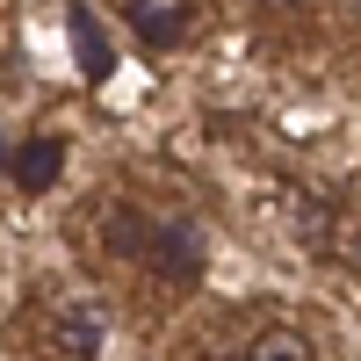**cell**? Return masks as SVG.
Returning <instances> with one entry per match:
<instances>
[{
    "instance_id": "6da1fadb",
    "label": "cell",
    "mask_w": 361,
    "mask_h": 361,
    "mask_svg": "<svg viewBox=\"0 0 361 361\" xmlns=\"http://www.w3.org/2000/svg\"><path fill=\"white\" fill-rule=\"evenodd\" d=\"M145 267H152L159 282H202V267H209V238H202V224H188V217L159 224L152 246H145Z\"/></svg>"
},
{
    "instance_id": "7a4b0ae2",
    "label": "cell",
    "mask_w": 361,
    "mask_h": 361,
    "mask_svg": "<svg viewBox=\"0 0 361 361\" xmlns=\"http://www.w3.org/2000/svg\"><path fill=\"white\" fill-rule=\"evenodd\" d=\"M123 15H130L145 51H173L188 37V22H195V0H123Z\"/></svg>"
},
{
    "instance_id": "3957f363",
    "label": "cell",
    "mask_w": 361,
    "mask_h": 361,
    "mask_svg": "<svg viewBox=\"0 0 361 361\" xmlns=\"http://www.w3.org/2000/svg\"><path fill=\"white\" fill-rule=\"evenodd\" d=\"M58 173H66V145H58V137H29V145H15V152H8V180H15L22 195L58 188Z\"/></svg>"
},
{
    "instance_id": "277c9868",
    "label": "cell",
    "mask_w": 361,
    "mask_h": 361,
    "mask_svg": "<svg viewBox=\"0 0 361 361\" xmlns=\"http://www.w3.org/2000/svg\"><path fill=\"white\" fill-rule=\"evenodd\" d=\"M102 340H109L102 333V311H87V304H66V311L51 318V347L66 354V361H94Z\"/></svg>"
},
{
    "instance_id": "5b68a950",
    "label": "cell",
    "mask_w": 361,
    "mask_h": 361,
    "mask_svg": "<svg viewBox=\"0 0 361 361\" xmlns=\"http://www.w3.org/2000/svg\"><path fill=\"white\" fill-rule=\"evenodd\" d=\"M66 37H73V58H80V73L87 80H109V66H116V51H109V29L87 15V8H73L66 15Z\"/></svg>"
},
{
    "instance_id": "8992f818",
    "label": "cell",
    "mask_w": 361,
    "mask_h": 361,
    "mask_svg": "<svg viewBox=\"0 0 361 361\" xmlns=\"http://www.w3.org/2000/svg\"><path fill=\"white\" fill-rule=\"evenodd\" d=\"M238 361H318L304 333H289V325H267V333H253L246 347H238Z\"/></svg>"
},
{
    "instance_id": "52a82bcc",
    "label": "cell",
    "mask_w": 361,
    "mask_h": 361,
    "mask_svg": "<svg viewBox=\"0 0 361 361\" xmlns=\"http://www.w3.org/2000/svg\"><path fill=\"white\" fill-rule=\"evenodd\" d=\"M152 231H159L152 217H137V209H116V217H109V246H116V253H137V260H145Z\"/></svg>"
},
{
    "instance_id": "ba28073f",
    "label": "cell",
    "mask_w": 361,
    "mask_h": 361,
    "mask_svg": "<svg viewBox=\"0 0 361 361\" xmlns=\"http://www.w3.org/2000/svg\"><path fill=\"white\" fill-rule=\"evenodd\" d=\"M260 8H296V0H260Z\"/></svg>"
}]
</instances>
